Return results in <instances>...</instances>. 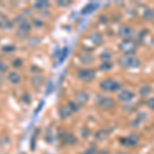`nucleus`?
Returning <instances> with one entry per match:
<instances>
[{"label":"nucleus","instance_id":"obj_19","mask_svg":"<svg viewBox=\"0 0 154 154\" xmlns=\"http://www.w3.org/2000/svg\"><path fill=\"white\" fill-rule=\"evenodd\" d=\"M31 81L34 85H41V84L44 82V77L42 75H39V74L38 75H34L32 77Z\"/></svg>","mask_w":154,"mask_h":154},{"label":"nucleus","instance_id":"obj_5","mask_svg":"<svg viewBox=\"0 0 154 154\" xmlns=\"http://www.w3.org/2000/svg\"><path fill=\"white\" fill-rule=\"evenodd\" d=\"M77 76H78V78L80 79V80L89 82V81H91L96 77V72L94 71L93 69H89V68L81 69V70L78 71Z\"/></svg>","mask_w":154,"mask_h":154},{"label":"nucleus","instance_id":"obj_24","mask_svg":"<svg viewBox=\"0 0 154 154\" xmlns=\"http://www.w3.org/2000/svg\"><path fill=\"white\" fill-rule=\"evenodd\" d=\"M106 138H107V133L105 131H98V133L96 134V139L98 141H100V142L104 141Z\"/></svg>","mask_w":154,"mask_h":154},{"label":"nucleus","instance_id":"obj_7","mask_svg":"<svg viewBox=\"0 0 154 154\" xmlns=\"http://www.w3.org/2000/svg\"><path fill=\"white\" fill-rule=\"evenodd\" d=\"M135 98V94L128 89H123L118 94V100L123 103H130Z\"/></svg>","mask_w":154,"mask_h":154},{"label":"nucleus","instance_id":"obj_17","mask_svg":"<svg viewBox=\"0 0 154 154\" xmlns=\"http://www.w3.org/2000/svg\"><path fill=\"white\" fill-rule=\"evenodd\" d=\"M140 95L144 97V98H146V97H148L150 95L151 93H152V88H151L150 85H148V84H145V85H143L142 88H140Z\"/></svg>","mask_w":154,"mask_h":154},{"label":"nucleus","instance_id":"obj_20","mask_svg":"<svg viewBox=\"0 0 154 154\" xmlns=\"http://www.w3.org/2000/svg\"><path fill=\"white\" fill-rule=\"evenodd\" d=\"M67 54H68V48H63L62 51H59L58 53H57V56H58V59H59L60 63H62V62L65 61Z\"/></svg>","mask_w":154,"mask_h":154},{"label":"nucleus","instance_id":"obj_29","mask_svg":"<svg viewBox=\"0 0 154 154\" xmlns=\"http://www.w3.org/2000/svg\"><path fill=\"white\" fill-rule=\"evenodd\" d=\"M11 64H12V66H14V68H21L22 65H23V60L20 59V58H17L12 61Z\"/></svg>","mask_w":154,"mask_h":154},{"label":"nucleus","instance_id":"obj_39","mask_svg":"<svg viewBox=\"0 0 154 154\" xmlns=\"http://www.w3.org/2000/svg\"><path fill=\"white\" fill-rule=\"evenodd\" d=\"M117 154H128V152H118Z\"/></svg>","mask_w":154,"mask_h":154},{"label":"nucleus","instance_id":"obj_34","mask_svg":"<svg viewBox=\"0 0 154 154\" xmlns=\"http://www.w3.org/2000/svg\"><path fill=\"white\" fill-rule=\"evenodd\" d=\"M147 105L150 109H152V110H154V98H151L149 99V100L147 101Z\"/></svg>","mask_w":154,"mask_h":154},{"label":"nucleus","instance_id":"obj_15","mask_svg":"<svg viewBox=\"0 0 154 154\" xmlns=\"http://www.w3.org/2000/svg\"><path fill=\"white\" fill-rule=\"evenodd\" d=\"M91 40L93 42L95 45H101L102 43H103V36H102V34L100 33H94L91 34Z\"/></svg>","mask_w":154,"mask_h":154},{"label":"nucleus","instance_id":"obj_21","mask_svg":"<svg viewBox=\"0 0 154 154\" xmlns=\"http://www.w3.org/2000/svg\"><path fill=\"white\" fill-rule=\"evenodd\" d=\"M100 59L104 62H110L111 59H112V54H111V51H104L103 53L100 54Z\"/></svg>","mask_w":154,"mask_h":154},{"label":"nucleus","instance_id":"obj_28","mask_svg":"<svg viewBox=\"0 0 154 154\" xmlns=\"http://www.w3.org/2000/svg\"><path fill=\"white\" fill-rule=\"evenodd\" d=\"M71 3H72L71 0H58V1H57V4L61 7H67L70 5Z\"/></svg>","mask_w":154,"mask_h":154},{"label":"nucleus","instance_id":"obj_14","mask_svg":"<svg viewBox=\"0 0 154 154\" xmlns=\"http://www.w3.org/2000/svg\"><path fill=\"white\" fill-rule=\"evenodd\" d=\"M63 141L67 145H74V144H76L77 142V139L73 134L66 133V134H64V136H63Z\"/></svg>","mask_w":154,"mask_h":154},{"label":"nucleus","instance_id":"obj_3","mask_svg":"<svg viewBox=\"0 0 154 154\" xmlns=\"http://www.w3.org/2000/svg\"><path fill=\"white\" fill-rule=\"evenodd\" d=\"M119 49L125 56H134L137 51V43L131 39H125L119 44Z\"/></svg>","mask_w":154,"mask_h":154},{"label":"nucleus","instance_id":"obj_18","mask_svg":"<svg viewBox=\"0 0 154 154\" xmlns=\"http://www.w3.org/2000/svg\"><path fill=\"white\" fill-rule=\"evenodd\" d=\"M34 6L37 9H39V11H44V9H46L49 6V2L46 1V0H40V1H37L34 4Z\"/></svg>","mask_w":154,"mask_h":154},{"label":"nucleus","instance_id":"obj_2","mask_svg":"<svg viewBox=\"0 0 154 154\" xmlns=\"http://www.w3.org/2000/svg\"><path fill=\"white\" fill-rule=\"evenodd\" d=\"M121 83L118 81L114 80L112 78H106L101 81L100 88L102 91H108V93H113V91H117L121 88Z\"/></svg>","mask_w":154,"mask_h":154},{"label":"nucleus","instance_id":"obj_4","mask_svg":"<svg viewBox=\"0 0 154 154\" xmlns=\"http://www.w3.org/2000/svg\"><path fill=\"white\" fill-rule=\"evenodd\" d=\"M96 103L99 107H101L102 109H106V110H109V109L113 108L115 106V102L112 98L101 95H98L96 97Z\"/></svg>","mask_w":154,"mask_h":154},{"label":"nucleus","instance_id":"obj_16","mask_svg":"<svg viewBox=\"0 0 154 154\" xmlns=\"http://www.w3.org/2000/svg\"><path fill=\"white\" fill-rule=\"evenodd\" d=\"M8 80L12 84H18L21 81V75L19 73H17V72H11L8 74Z\"/></svg>","mask_w":154,"mask_h":154},{"label":"nucleus","instance_id":"obj_9","mask_svg":"<svg viewBox=\"0 0 154 154\" xmlns=\"http://www.w3.org/2000/svg\"><path fill=\"white\" fill-rule=\"evenodd\" d=\"M120 143L126 146V147H134L139 143V138L136 135L131 134V135L125 137V138L120 139Z\"/></svg>","mask_w":154,"mask_h":154},{"label":"nucleus","instance_id":"obj_33","mask_svg":"<svg viewBox=\"0 0 154 154\" xmlns=\"http://www.w3.org/2000/svg\"><path fill=\"white\" fill-rule=\"evenodd\" d=\"M37 133H38V130H36L35 131H34L33 136H32V141H31V147L32 149L34 150V148H35V142H36V136H37Z\"/></svg>","mask_w":154,"mask_h":154},{"label":"nucleus","instance_id":"obj_6","mask_svg":"<svg viewBox=\"0 0 154 154\" xmlns=\"http://www.w3.org/2000/svg\"><path fill=\"white\" fill-rule=\"evenodd\" d=\"M30 30H31V25L28 22L20 25L19 29L17 30V37L20 39H25L30 33Z\"/></svg>","mask_w":154,"mask_h":154},{"label":"nucleus","instance_id":"obj_10","mask_svg":"<svg viewBox=\"0 0 154 154\" xmlns=\"http://www.w3.org/2000/svg\"><path fill=\"white\" fill-rule=\"evenodd\" d=\"M88 99H89V96L86 91H80L78 93H76L75 95V100H76V103L78 104L79 106H83L85 105L86 103L88 102Z\"/></svg>","mask_w":154,"mask_h":154},{"label":"nucleus","instance_id":"obj_40","mask_svg":"<svg viewBox=\"0 0 154 154\" xmlns=\"http://www.w3.org/2000/svg\"><path fill=\"white\" fill-rule=\"evenodd\" d=\"M0 27H1V23H0Z\"/></svg>","mask_w":154,"mask_h":154},{"label":"nucleus","instance_id":"obj_1","mask_svg":"<svg viewBox=\"0 0 154 154\" xmlns=\"http://www.w3.org/2000/svg\"><path fill=\"white\" fill-rule=\"evenodd\" d=\"M118 64L123 69H137L140 68L142 63L141 60L135 56H122L118 60Z\"/></svg>","mask_w":154,"mask_h":154},{"label":"nucleus","instance_id":"obj_41","mask_svg":"<svg viewBox=\"0 0 154 154\" xmlns=\"http://www.w3.org/2000/svg\"><path fill=\"white\" fill-rule=\"evenodd\" d=\"M0 17H1V14H0Z\"/></svg>","mask_w":154,"mask_h":154},{"label":"nucleus","instance_id":"obj_31","mask_svg":"<svg viewBox=\"0 0 154 154\" xmlns=\"http://www.w3.org/2000/svg\"><path fill=\"white\" fill-rule=\"evenodd\" d=\"M39 42H40V40L36 37H32V38L29 39V44L32 46H36L37 44H39Z\"/></svg>","mask_w":154,"mask_h":154},{"label":"nucleus","instance_id":"obj_37","mask_svg":"<svg viewBox=\"0 0 154 154\" xmlns=\"http://www.w3.org/2000/svg\"><path fill=\"white\" fill-rule=\"evenodd\" d=\"M34 24L36 25V27H41V25L43 23L41 21H38V20H34Z\"/></svg>","mask_w":154,"mask_h":154},{"label":"nucleus","instance_id":"obj_27","mask_svg":"<svg viewBox=\"0 0 154 154\" xmlns=\"http://www.w3.org/2000/svg\"><path fill=\"white\" fill-rule=\"evenodd\" d=\"M0 23H1V26H3L4 28H7V29L12 28V22L9 21L7 18H3V22H0Z\"/></svg>","mask_w":154,"mask_h":154},{"label":"nucleus","instance_id":"obj_8","mask_svg":"<svg viewBox=\"0 0 154 154\" xmlns=\"http://www.w3.org/2000/svg\"><path fill=\"white\" fill-rule=\"evenodd\" d=\"M118 35L119 37L125 39H125H130L131 37L134 35V29L130 26H126V25L121 26L120 28L118 29Z\"/></svg>","mask_w":154,"mask_h":154},{"label":"nucleus","instance_id":"obj_13","mask_svg":"<svg viewBox=\"0 0 154 154\" xmlns=\"http://www.w3.org/2000/svg\"><path fill=\"white\" fill-rule=\"evenodd\" d=\"M99 4L96 3V2H89L88 4H86L85 6L82 8L81 11V14H91L93 11H95L97 8H98Z\"/></svg>","mask_w":154,"mask_h":154},{"label":"nucleus","instance_id":"obj_11","mask_svg":"<svg viewBox=\"0 0 154 154\" xmlns=\"http://www.w3.org/2000/svg\"><path fill=\"white\" fill-rule=\"evenodd\" d=\"M80 61L82 62L83 64H85V65H89V64H91L95 61V57L93 56L91 53L85 51V53H82L80 54Z\"/></svg>","mask_w":154,"mask_h":154},{"label":"nucleus","instance_id":"obj_26","mask_svg":"<svg viewBox=\"0 0 154 154\" xmlns=\"http://www.w3.org/2000/svg\"><path fill=\"white\" fill-rule=\"evenodd\" d=\"M68 107L71 109L72 112H77V111L79 110V108H80V106H79L77 103H75V102H69Z\"/></svg>","mask_w":154,"mask_h":154},{"label":"nucleus","instance_id":"obj_36","mask_svg":"<svg viewBox=\"0 0 154 154\" xmlns=\"http://www.w3.org/2000/svg\"><path fill=\"white\" fill-rule=\"evenodd\" d=\"M82 136L84 137V138H88V137L89 136V130H88L86 128H84L83 130H82Z\"/></svg>","mask_w":154,"mask_h":154},{"label":"nucleus","instance_id":"obj_35","mask_svg":"<svg viewBox=\"0 0 154 154\" xmlns=\"http://www.w3.org/2000/svg\"><path fill=\"white\" fill-rule=\"evenodd\" d=\"M96 152H97V151L95 150V148H89L86 151L82 152L81 154H96Z\"/></svg>","mask_w":154,"mask_h":154},{"label":"nucleus","instance_id":"obj_38","mask_svg":"<svg viewBox=\"0 0 154 154\" xmlns=\"http://www.w3.org/2000/svg\"><path fill=\"white\" fill-rule=\"evenodd\" d=\"M98 154H109V151L107 149H102V150L99 151Z\"/></svg>","mask_w":154,"mask_h":154},{"label":"nucleus","instance_id":"obj_30","mask_svg":"<svg viewBox=\"0 0 154 154\" xmlns=\"http://www.w3.org/2000/svg\"><path fill=\"white\" fill-rule=\"evenodd\" d=\"M2 51L4 53H12V51H16V46L14 45H5L2 48Z\"/></svg>","mask_w":154,"mask_h":154},{"label":"nucleus","instance_id":"obj_23","mask_svg":"<svg viewBox=\"0 0 154 154\" xmlns=\"http://www.w3.org/2000/svg\"><path fill=\"white\" fill-rule=\"evenodd\" d=\"M21 100L23 103L26 104V105H29V104H31V102H32V97L29 93H24L23 95H22Z\"/></svg>","mask_w":154,"mask_h":154},{"label":"nucleus","instance_id":"obj_25","mask_svg":"<svg viewBox=\"0 0 154 154\" xmlns=\"http://www.w3.org/2000/svg\"><path fill=\"white\" fill-rule=\"evenodd\" d=\"M112 67H113V65L111 62H104V63L100 66V69L103 71H109L112 69Z\"/></svg>","mask_w":154,"mask_h":154},{"label":"nucleus","instance_id":"obj_32","mask_svg":"<svg viewBox=\"0 0 154 154\" xmlns=\"http://www.w3.org/2000/svg\"><path fill=\"white\" fill-rule=\"evenodd\" d=\"M7 69H8V67L5 63H4L3 61H0V72L1 73H4V72L7 71Z\"/></svg>","mask_w":154,"mask_h":154},{"label":"nucleus","instance_id":"obj_22","mask_svg":"<svg viewBox=\"0 0 154 154\" xmlns=\"http://www.w3.org/2000/svg\"><path fill=\"white\" fill-rule=\"evenodd\" d=\"M143 17L145 20L147 21H151V20H154V11L151 8H147L144 11V14H143Z\"/></svg>","mask_w":154,"mask_h":154},{"label":"nucleus","instance_id":"obj_12","mask_svg":"<svg viewBox=\"0 0 154 154\" xmlns=\"http://www.w3.org/2000/svg\"><path fill=\"white\" fill-rule=\"evenodd\" d=\"M72 113L73 112H72L71 109L69 108L68 106H62V107H60V109H59V114L62 119L69 118L72 115Z\"/></svg>","mask_w":154,"mask_h":154}]
</instances>
